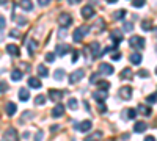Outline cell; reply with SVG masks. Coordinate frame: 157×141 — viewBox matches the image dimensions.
I'll return each mask as SVG.
<instances>
[{
  "mask_svg": "<svg viewBox=\"0 0 157 141\" xmlns=\"http://www.w3.org/2000/svg\"><path fill=\"white\" fill-rule=\"evenodd\" d=\"M88 32H90V27H86V25H82V27H77L75 28V32H74V35H72V39L75 41V43H80L83 38L88 35Z\"/></svg>",
  "mask_w": 157,
  "mask_h": 141,
  "instance_id": "cell-1",
  "label": "cell"
},
{
  "mask_svg": "<svg viewBox=\"0 0 157 141\" xmlns=\"http://www.w3.org/2000/svg\"><path fill=\"white\" fill-rule=\"evenodd\" d=\"M151 28H152V22H151V20H143V22H141V30L149 32Z\"/></svg>",
  "mask_w": 157,
  "mask_h": 141,
  "instance_id": "cell-29",
  "label": "cell"
},
{
  "mask_svg": "<svg viewBox=\"0 0 157 141\" xmlns=\"http://www.w3.org/2000/svg\"><path fill=\"white\" fill-rule=\"evenodd\" d=\"M17 24L19 25H25V24H27V19H25V17H17Z\"/></svg>",
  "mask_w": 157,
  "mask_h": 141,
  "instance_id": "cell-47",
  "label": "cell"
},
{
  "mask_svg": "<svg viewBox=\"0 0 157 141\" xmlns=\"http://www.w3.org/2000/svg\"><path fill=\"white\" fill-rule=\"evenodd\" d=\"M80 14H82L83 19L93 17V16H94V8H93V6H90V5H86V6H83V8L80 9Z\"/></svg>",
  "mask_w": 157,
  "mask_h": 141,
  "instance_id": "cell-7",
  "label": "cell"
},
{
  "mask_svg": "<svg viewBox=\"0 0 157 141\" xmlns=\"http://www.w3.org/2000/svg\"><path fill=\"white\" fill-rule=\"evenodd\" d=\"M107 3H115V2H118V0H105Z\"/></svg>",
  "mask_w": 157,
  "mask_h": 141,
  "instance_id": "cell-55",
  "label": "cell"
},
{
  "mask_svg": "<svg viewBox=\"0 0 157 141\" xmlns=\"http://www.w3.org/2000/svg\"><path fill=\"white\" fill-rule=\"evenodd\" d=\"M78 55H80V54H78L77 50H74V52H72V63H75L78 60Z\"/></svg>",
  "mask_w": 157,
  "mask_h": 141,
  "instance_id": "cell-45",
  "label": "cell"
},
{
  "mask_svg": "<svg viewBox=\"0 0 157 141\" xmlns=\"http://www.w3.org/2000/svg\"><path fill=\"white\" fill-rule=\"evenodd\" d=\"M145 2H146V0H132V5L135 8H141L143 5H145Z\"/></svg>",
  "mask_w": 157,
  "mask_h": 141,
  "instance_id": "cell-36",
  "label": "cell"
},
{
  "mask_svg": "<svg viewBox=\"0 0 157 141\" xmlns=\"http://www.w3.org/2000/svg\"><path fill=\"white\" fill-rule=\"evenodd\" d=\"M121 79H132V71H130L129 68L123 69V72H121Z\"/></svg>",
  "mask_w": 157,
  "mask_h": 141,
  "instance_id": "cell-32",
  "label": "cell"
},
{
  "mask_svg": "<svg viewBox=\"0 0 157 141\" xmlns=\"http://www.w3.org/2000/svg\"><path fill=\"white\" fill-rule=\"evenodd\" d=\"M10 36H11V38H19V32H17L16 28L11 30V32H10Z\"/></svg>",
  "mask_w": 157,
  "mask_h": 141,
  "instance_id": "cell-43",
  "label": "cell"
},
{
  "mask_svg": "<svg viewBox=\"0 0 157 141\" xmlns=\"http://www.w3.org/2000/svg\"><path fill=\"white\" fill-rule=\"evenodd\" d=\"M21 79H22V72H21V71H13V72H11V80L19 82Z\"/></svg>",
  "mask_w": 157,
  "mask_h": 141,
  "instance_id": "cell-30",
  "label": "cell"
},
{
  "mask_svg": "<svg viewBox=\"0 0 157 141\" xmlns=\"http://www.w3.org/2000/svg\"><path fill=\"white\" fill-rule=\"evenodd\" d=\"M46 100H47V97L44 94H39V96L35 97V104L36 105H43V104H46Z\"/></svg>",
  "mask_w": 157,
  "mask_h": 141,
  "instance_id": "cell-28",
  "label": "cell"
},
{
  "mask_svg": "<svg viewBox=\"0 0 157 141\" xmlns=\"http://www.w3.org/2000/svg\"><path fill=\"white\" fill-rule=\"evenodd\" d=\"M94 99L98 102H104L107 99V89H99V91H96L94 93Z\"/></svg>",
  "mask_w": 157,
  "mask_h": 141,
  "instance_id": "cell-15",
  "label": "cell"
},
{
  "mask_svg": "<svg viewBox=\"0 0 157 141\" xmlns=\"http://www.w3.org/2000/svg\"><path fill=\"white\" fill-rule=\"evenodd\" d=\"M83 77H85V71H83V69H77V71H74V72L69 74V83H77V82H80Z\"/></svg>",
  "mask_w": 157,
  "mask_h": 141,
  "instance_id": "cell-4",
  "label": "cell"
},
{
  "mask_svg": "<svg viewBox=\"0 0 157 141\" xmlns=\"http://www.w3.org/2000/svg\"><path fill=\"white\" fill-rule=\"evenodd\" d=\"M17 138H19V135H17L16 129H13V127L8 129L3 135V141H17Z\"/></svg>",
  "mask_w": 157,
  "mask_h": 141,
  "instance_id": "cell-6",
  "label": "cell"
},
{
  "mask_svg": "<svg viewBox=\"0 0 157 141\" xmlns=\"http://www.w3.org/2000/svg\"><path fill=\"white\" fill-rule=\"evenodd\" d=\"M8 2V0H0V5H2V3H6Z\"/></svg>",
  "mask_w": 157,
  "mask_h": 141,
  "instance_id": "cell-56",
  "label": "cell"
},
{
  "mask_svg": "<svg viewBox=\"0 0 157 141\" xmlns=\"http://www.w3.org/2000/svg\"><path fill=\"white\" fill-rule=\"evenodd\" d=\"M99 113H105V105H104V102H99Z\"/></svg>",
  "mask_w": 157,
  "mask_h": 141,
  "instance_id": "cell-44",
  "label": "cell"
},
{
  "mask_svg": "<svg viewBox=\"0 0 157 141\" xmlns=\"http://www.w3.org/2000/svg\"><path fill=\"white\" fill-rule=\"evenodd\" d=\"M16 104H13V102H8V104H6V107H5V111H6V114H8V116H13V114H14L16 113Z\"/></svg>",
  "mask_w": 157,
  "mask_h": 141,
  "instance_id": "cell-18",
  "label": "cell"
},
{
  "mask_svg": "<svg viewBox=\"0 0 157 141\" xmlns=\"http://www.w3.org/2000/svg\"><path fill=\"white\" fill-rule=\"evenodd\" d=\"M58 129H60L58 125H52V132H55V130H58Z\"/></svg>",
  "mask_w": 157,
  "mask_h": 141,
  "instance_id": "cell-53",
  "label": "cell"
},
{
  "mask_svg": "<svg viewBox=\"0 0 157 141\" xmlns=\"http://www.w3.org/2000/svg\"><path fill=\"white\" fill-rule=\"evenodd\" d=\"M90 50H91V54H93V57H99L101 55V46H99V43H91L90 44Z\"/></svg>",
  "mask_w": 157,
  "mask_h": 141,
  "instance_id": "cell-17",
  "label": "cell"
},
{
  "mask_svg": "<svg viewBox=\"0 0 157 141\" xmlns=\"http://www.w3.org/2000/svg\"><path fill=\"white\" fill-rule=\"evenodd\" d=\"M54 60H55V54H47V55H46V61H47V63H52Z\"/></svg>",
  "mask_w": 157,
  "mask_h": 141,
  "instance_id": "cell-41",
  "label": "cell"
},
{
  "mask_svg": "<svg viewBox=\"0 0 157 141\" xmlns=\"http://www.w3.org/2000/svg\"><path fill=\"white\" fill-rule=\"evenodd\" d=\"M137 113H141V114H145V116H149V114H151V108L149 107H145V105H138Z\"/></svg>",
  "mask_w": 157,
  "mask_h": 141,
  "instance_id": "cell-26",
  "label": "cell"
},
{
  "mask_svg": "<svg viewBox=\"0 0 157 141\" xmlns=\"http://www.w3.org/2000/svg\"><path fill=\"white\" fill-rule=\"evenodd\" d=\"M63 114H64V107L63 105L57 104L54 108H52V116H54V118H61Z\"/></svg>",
  "mask_w": 157,
  "mask_h": 141,
  "instance_id": "cell-10",
  "label": "cell"
},
{
  "mask_svg": "<svg viewBox=\"0 0 157 141\" xmlns=\"http://www.w3.org/2000/svg\"><path fill=\"white\" fill-rule=\"evenodd\" d=\"M61 91H58V89H50L49 91V97H50V100H54V102H58L60 99H61Z\"/></svg>",
  "mask_w": 157,
  "mask_h": 141,
  "instance_id": "cell-14",
  "label": "cell"
},
{
  "mask_svg": "<svg viewBox=\"0 0 157 141\" xmlns=\"http://www.w3.org/2000/svg\"><path fill=\"white\" fill-rule=\"evenodd\" d=\"M129 44H130V47H134L137 50H141V49H145L146 41H145V38H141V36H132L129 39Z\"/></svg>",
  "mask_w": 157,
  "mask_h": 141,
  "instance_id": "cell-2",
  "label": "cell"
},
{
  "mask_svg": "<svg viewBox=\"0 0 157 141\" xmlns=\"http://www.w3.org/2000/svg\"><path fill=\"white\" fill-rule=\"evenodd\" d=\"M54 77H55V80H58V82L63 80V79H64V71H63V69H57L55 74H54Z\"/></svg>",
  "mask_w": 157,
  "mask_h": 141,
  "instance_id": "cell-33",
  "label": "cell"
},
{
  "mask_svg": "<svg viewBox=\"0 0 157 141\" xmlns=\"http://www.w3.org/2000/svg\"><path fill=\"white\" fill-rule=\"evenodd\" d=\"M91 127H93V122L91 121H82V124H78V130H80L82 133L91 130Z\"/></svg>",
  "mask_w": 157,
  "mask_h": 141,
  "instance_id": "cell-13",
  "label": "cell"
},
{
  "mask_svg": "<svg viewBox=\"0 0 157 141\" xmlns=\"http://www.w3.org/2000/svg\"><path fill=\"white\" fill-rule=\"evenodd\" d=\"M17 96H19V99H21L22 102L29 100V97H30V94H29V89H25V88H21V89H19V93H17Z\"/></svg>",
  "mask_w": 157,
  "mask_h": 141,
  "instance_id": "cell-20",
  "label": "cell"
},
{
  "mask_svg": "<svg viewBox=\"0 0 157 141\" xmlns=\"http://www.w3.org/2000/svg\"><path fill=\"white\" fill-rule=\"evenodd\" d=\"M43 138V132H38V135H36V141H39Z\"/></svg>",
  "mask_w": 157,
  "mask_h": 141,
  "instance_id": "cell-52",
  "label": "cell"
},
{
  "mask_svg": "<svg viewBox=\"0 0 157 141\" xmlns=\"http://www.w3.org/2000/svg\"><path fill=\"white\" fill-rule=\"evenodd\" d=\"M102 138V132H96V133H93V135H88L86 138H85V141H99Z\"/></svg>",
  "mask_w": 157,
  "mask_h": 141,
  "instance_id": "cell-24",
  "label": "cell"
},
{
  "mask_svg": "<svg viewBox=\"0 0 157 141\" xmlns=\"http://www.w3.org/2000/svg\"><path fill=\"white\" fill-rule=\"evenodd\" d=\"M99 74H102V75H112L113 74V66L109 65V63H102V65L99 66Z\"/></svg>",
  "mask_w": 157,
  "mask_h": 141,
  "instance_id": "cell-8",
  "label": "cell"
},
{
  "mask_svg": "<svg viewBox=\"0 0 157 141\" xmlns=\"http://www.w3.org/2000/svg\"><path fill=\"white\" fill-rule=\"evenodd\" d=\"M29 86L35 88V89H39L41 88V82H39V79H36V77H30L29 79Z\"/></svg>",
  "mask_w": 157,
  "mask_h": 141,
  "instance_id": "cell-19",
  "label": "cell"
},
{
  "mask_svg": "<svg viewBox=\"0 0 157 141\" xmlns=\"http://www.w3.org/2000/svg\"><path fill=\"white\" fill-rule=\"evenodd\" d=\"M98 75H99V74H93V75L90 77V82H91V83H94V82L98 80Z\"/></svg>",
  "mask_w": 157,
  "mask_h": 141,
  "instance_id": "cell-49",
  "label": "cell"
},
{
  "mask_svg": "<svg viewBox=\"0 0 157 141\" xmlns=\"http://www.w3.org/2000/svg\"><path fill=\"white\" fill-rule=\"evenodd\" d=\"M19 5H21V8L25 9V11H32V9H33V2H32V0H21Z\"/></svg>",
  "mask_w": 157,
  "mask_h": 141,
  "instance_id": "cell-16",
  "label": "cell"
},
{
  "mask_svg": "<svg viewBox=\"0 0 157 141\" xmlns=\"http://www.w3.org/2000/svg\"><path fill=\"white\" fill-rule=\"evenodd\" d=\"M6 89H8V85H6L5 82H2V83H0V93H3V91H6Z\"/></svg>",
  "mask_w": 157,
  "mask_h": 141,
  "instance_id": "cell-42",
  "label": "cell"
},
{
  "mask_svg": "<svg viewBox=\"0 0 157 141\" xmlns=\"http://www.w3.org/2000/svg\"><path fill=\"white\" fill-rule=\"evenodd\" d=\"M5 22H6L5 17H0V30H3V28H5Z\"/></svg>",
  "mask_w": 157,
  "mask_h": 141,
  "instance_id": "cell-48",
  "label": "cell"
},
{
  "mask_svg": "<svg viewBox=\"0 0 157 141\" xmlns=\"http://www.w3.org/2000/svg\"><path fill=\"white\" fill-rule=\"evenodd\" d=\"M112 39H113V44H115V47H116L118 44L123 41V35H121L120 32H113V33H112Z\"/></svg>",
  "mask_w": 157,
  "mask_h": 141,
  "instance_id": "cell-22",
  "label": "cell"
},
{
  "mask_svg": "<svg viewBox=\"0 0 157 141\" xmlns=\"http://www.w3.org/2000/svg\"><path fill=\"white\" fill-rule=\"evenodd\" d=\"M68 52H69V46H66V44H60V46H57V49H55V54H57L58 57L66 55Z\"/></svg>",
  "mask_w": 157,
  "mask_h": 141,
  "instance_id": "cell-12",
  "label": "cell"
},
{
  "mask_svg": "<svg viewBox=\"0 0 157 141\" xmlns=\"http://www.w3.org/2000/svg\"><path fill=\"white\" fill-rule=\"evenodd\" d=\"M96 85L99 86V89H107V91H109V88H110V83L105 82V80H101V82H98Z\"/></svg>",
  "mask_w": 157,
  "mask_h": 141,
  "instance_id": "cell-35",
  "label": "cell"
},
{
  "mask_svg": "<svg viewBox=\"0 0 157 141\" xmlns=\"http://www.w3.org/2000/svg\"><path fill=\"white\" fill-rule=\"evenodd\" d=\"M138 75H140V77H149V74H148L146 71H140V72H138Z\"/></svg>",
  "mask_w": 157,
  "mask_h": 141,
  "instance_id": "cell-50",
  "label": "cell"
},
{
  "mask_svg": "<svg viewBox=\"0 0 157 141\" xmlns=\"http://www.w3.org/2000/svg\"><path fill=\"white\" fill-rule=\"evenodd\" d=\"M145 141H155V138L149 135V136H145Z\"/></svg>",
  "mask_w": 157,
  "mask_h": 141,
  "instance_id": "cell-51",
  "label": "cell"
},
{
  "mask_svg": "<svg viewBox=\"0 0 157 141\" xmlns=\"http://www.w3.org/2000/svg\"><path fill=\"white\" fill-rule=\"evenodd\" d=\"M57 22H58L60 27L66 28V27H69V25L72 24V17H71L69 13H61V14L58 16V19H57Z\"/></svg>",
  "mask_w": 157,
  "mask_h": 141,
  "instance_id": "cell-3",
  "label": "cell"
},
{
  "mask_svg": "<svg viewBox=\"0 0 157 141\" xmlns=\"http://www.w3.org/2000/svg\"><path fill=\"white\" fill-rule=\"evenodd\" d=\"M27 118H33V113H32V111H25L24 116H22V119H21V122H25V121H27Z\"/></svg>",
  "mask_w": 157,
  "mask_h": 141,
  "instance_id": "cell-38",
  "label": "cell"
},
{
  "mask_svg": "<svg viewBox=\"0 0 157 141\" xmlns=\"http://www.w3.org/2000/svg\"><path fill=\"white\" fill-rule=\"evenodd\" d=\"M64 36H66V33H64V30H61L60 32V38H64Z\"/></svg>",
  "mask_w": 157,
  "mask_h": 141,
  "instance_id": "cell-54",
  "label": "cell"
},
{
  "mask_svg": "<svg viewBox=\"0 0 157 141\" xmlns=\"http://www.w3.org/2000/svg\"><path fill=\"white\" fill-rule=\"evenodd\" d=\"M155 74H157V69H155Z\"/></svg>",
  "mask_w": 157,
  "mask_h": 141,
  "instance_id": "cell-58",
  "label": "cell"
},
{
  "mask_svg": "<svg viewBox=\"0 0 157 141\" xmlns=\"http://www.w3.org/2000/svg\"><path fill=\"white\" fill-rule=\"evenodd\" d=\"M38 74H39V77H44V79H46V77L49 75V71H47V68L44 65H39L38 66Z\"/></svg>",
  "mask_w": 157,
  "mask_h": 141,
  "instance_id": "cell-25",
  "label": "cell"
},
{
  "mask_svg": "<svg viewBox=\"0 0 157 141\" xmlns=\"http://www.w3.org/2000/svg\"><path fill=\"white\" fill-rule=\"evenodd\" d=\"M124 16H126V11H123V9H121V11H115V13H113V19H115V20H121Z\"/></svg>",
  "mask_w": 157,
  "mask_h": 141,
  "instance_id": "cell-31",
  "label": "cell"
},
{
  "mask_svg": "<svg viewBox=\"0 0 157 141\" xmlns=\"http://www.w3.org/2000/svg\"><path fill=\"white\" fill-rule=\"evenodd\" d=\"M146 102H148V104H155V102H157V94L148 96V97H146Z\"/></svg>",
  "mask_w": 157,
  "mask_h": 141,
  "instance_id": "cell-37",
  "label": "cell"
},
{
  "mask_svg": "<svg viewBox=\"0 0 157 141\" xmlns=\"http://www.w3.org/2000/svg\"><path fill=\"white\" fill-rule=\"evenodd\" d=\"M38 3L41 5V6H47L50 3V0H38Z\"/></svg>",
  "mask_w": 157,
  "mask_h": 141,
  "instance_id": "cell-46",
  "label": "cell"
},
{
  "mask_svg": "<svg viewBox=\"0 0 157 141\" xmlns=\"http://www.w3.org/2000/svg\"><path fill=\"white\" fill-rule=\"evenodd\" d=\"M154 32H155V35H157V27H155V28H154Z\"/></svg>",
  "mask_w": 157,
  "mask_h": 141,
  "instance_id": "cell-57",
  "label": "cell"
},
{
  "mask_svg": "<svg viewBox=\"0 0 157 141\" xmlns=\"http://www.w3.org/2000/svg\"><path fill=\"white\" fill-rule=\"evenodd\" d=\"M130 63H132V65H140L141 63V55L138 54V52H134V54H130Z\"/></svg>",
  "mask_w": 157,
  "mask_h": 141,
  "instance_id": "cell-21",
  "label": "cell"
},
{
  "mask_svg": "<svg viewBox=\"0 0 157 141\" xmlns=\"http://www.w3.org/2000/svg\"><path fill=\"white\" fill-rule=\"evenodd\" d=\"M146 129H148V124L145 121H138V122L134 124V132L135 133H143Z\"/></svg>",
  "mask_w": 157,
  "mask_h": 141,
  "instance_id": "cell-9",
  "label": "cell"
},
{
  "mask_svg": "<svg viewBox=\"0 0 157 141\" xmlns=\"http://www.w3.org/2000/svg\"><path fill=\"white\" fill-rule=\"evenodd\" d=\"M132 30H134V24L126 22V24H124V32H132Z\"/></svg>",
  "mask_w": 157,
  "mask_h": 141,
  "instance_id": "cell-39",
  "label": "cell"
},
{
  "mask_svg": "<svg viewBox=\"0 0 157 141\" xmlns=\"http://www.w3.org/2000/svg\"><path fill=\"white\" fill-rule=\"evenodd\" d=\"M36 46H38V44H36L35 39H30V41H29V54H30V55H33V54L36 52Z\"/></svg>",
  "mask_w": 157,
  "mask_h": 141,
  "instance_id": "cell-27",
  "label": "cell"
},
{
  "mask_svg": "<svg viewBox=\"0 0 157 141\" xmlns=\"http://www.w3.org/2000/svg\"><path fill=\"white\" fill-rule=\"evenodd\" d=\"M132 88L130 86H121L120 88V91H118V94H120V97L121 99H124V100H129L130 97H132Z\"/></svg>",
  "mask_w": 157,
  "mask_h": 141,
  "instance_id": "cell-5",
  "label": "cell"
},
{
  "mask_svg": "<svg viewBox=\"0 0 157 141\" xmlns=\"http://www.w3.org/2000/svg\"><path fill=\"white\" fill-rule=\"evenodd\" d=\"M123 116H127L129 119H134V118L137 116V110H134V108H127V110H124Z\"/></svg>",
  "mask_w": 157,
  "mask_h": 141,
  "instance_id": "cell-23",
  "label": "cell"
},
{
  "mask_svg": "<svg viewBox=\"0 0 157 141\" xmlns=\"http://www.w3.org/2000/svg\"><path fill=\"white\" fill-rule=\"evenodd\" d=\"M77 105H78V104H77V100H75L74 97H71V99L68 100V108H69V110H77Z\"/></svg>",
  "mask_w": 157,
  "mask_h": 141,
  "instance_id": "cell-34",
  "label": "cell"
},
{
  "mask_svg": "<svg viewBox=\"0 0 157 141\" xmlns=\"http://www.w3.org/2000/svg\"><path fill=\"white\" fill-rule=\"evenodd\" d=\"M6 52H8L10 55H13V57H19L21 50H19V47L14 46V44H6Z\"/></svg>",
  "mask_w": 157,
  "mask_h": 141,
  "instance_id": "cell-11",
  "label": "cell"
},
{
  "mask_svg": "<svg viewBox=\"0 0 157 141\" xmlns=\"http://www.w3.org/2000/svg\"><path fill=\"white\" fill-rule=\"evenodd\" d=\"M112 60H113V61H120V60H121V52H115V54L112 55Z\"/></svg>",
  "mask_w": 157,
  "mask_h": 141,
  "instance_id": "cell-40",
  "label": "cell"
}]
</instances>
